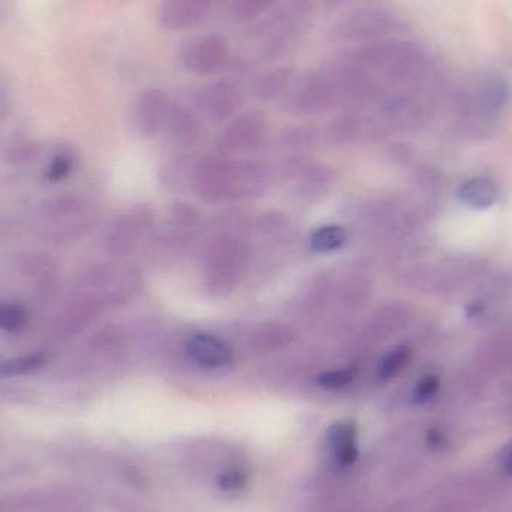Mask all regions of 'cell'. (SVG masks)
I'll return each mask as SVG.
<instances>
[{
	"instance_id": "1",
	"label": "cell",
	"mask_w": 512,
	"mask_h": 512,
	"mask_svg": "<svg viewBox=\"0 0 512 512\" xmlns=\"http://www.w3.org/2000/svg\"><path fill=\"white\" fill-rule=\"evenodd\" d=\"M313 9V0H286L268 14L254 30L259 60H276L292 51L310 26Z\"/></svg>"
},
{
	"instance_id": "2",
	"label": "cell",
	"mask_w": 512,
	"mask_h": 512,
	"mask_svg": "<svg viewBox=\"0 0 512 512\" xmlns=\"http://www.w3.org/2000/svg\"><path fill=\"white\" fill-rule=\"evenodd\" d=\"M286 105L294 113H321L343 98L339 81L330 66L309 71L292 81Z\"/></svg>"
},
{
	"instance_id": "3",
	"label": "cell",
	"mask_w": 512,
	"mask_h": 512,
	"mask_svg": "<svg viewBox=\"0 0 512 512\" xmlns=\"http://www.w3.org/2000/svg\"><path fill=\"white\" fill-rule=\"evenodd\" d=\"M396 18L381 8H361L343 15L330 29V39L339 44L363 45L382 39L396 32Z\"/></svg>"
},
{
	"instance_id": "4",
	"label": "cell",
	"mask_w": 512,
	"mask_h": 512,
	"mask_svg": "<svg viewBox=\"0 0 512 512\" xmlns=\"http://www.w3.org/2000/svg\"><path fill=\"white\" fill-rule=\"evenodd\" d=\"M180 63L186 71L198 77H209L224 71L231 60V45L218 33H204L189 39L180 48Z\"/></svg>"
},
{
	"instance_id": "5",
	"label": "cell",
	"mask_w": 512,
	"mask_h": 512,
	"mask_svg": "<svg viewBox=\"0 0 512 512\" xmlns=\"http://www.w3.org/2000/svg\"><path fill=\"white\" fill-rule=\"evenodd\" d=\"M87 508L86 498L81 493L56 489L12 499L0 512H87Z\"/></svg>"
},
{
	"instance_id": "6",
	"label": "cell",
	"mask_w": 512,
	"mask_h": 512,
	"mask_svg": "<svg viewBox=\"0 0 512 512\" xmlns=\"http://www.w3.org/2000/svg\"><path fill=\"white\" fill-rule=\"evenodd\" d=\"M198 108L212 119H225L245 101V89L234 78H221L201 87L195 96Z\"/></svg>"
},
{
	"instance_id": "7",
	"label": "cell",
	"mask_w": 512,
	"mask_h": 512,
	"mask_svg": "<svg viewBox=\"0 0 512 512\" xmlns=\"http://www.w3.org/2000/svg\"><path fill=\"white\" fill-rule=\"evenodd\" d=\"M218 0H162L158 23L167 32H182L200 24Z\"/></svg>"
},
{
	"instance_id": "8",
	"label": "cell",
	"mask_w": 512,
	"mask_h": 512,
	"mask_svg": "<svg viewBox=\"0 0 512 512\" xmlns=\"http://www.w3.org/2000/svg\"><path fill=\"white\" fill-rule=\"evenodd\" d=\"M170 110V99L164 90H144L135 105V122L138 129L144 134H153L167 122Z\"/></svg>"
},
{
	"instance_id": "9",
	"label": "cell",
	"mask_w": 512,
	"mask_h": 512,
	"mask_svg": "<svg viewBox=\"0 0 512 512\" xmlns=\"http://www.w3.org/2000/svg\"><path fill=\"white\" fill-rule=\"evenodd\" d=\"M186 351L198 366L207 369H219L231 361V349L212 334L200 333L189 337Z\"/></svg>"
},
{
	"instance_id": "10",
	"label": "cell",
	"mask_w": 512,
	"mask_h": 512,
	"mask_svg": "<svg viewBox=\"0 0 512 512\" xmlns=\"http://www.w3.org/2000/svg\"><path fill=\"white\" fill-rule=\"evenodd\" d=\"M357 429L351 421L333 424L327 430V444L333 451L336 463L342 468L354 465L358 459V448L355 444Z\"/></svg>"
},
{
	"instance_id": "11",
	"label": "cell",
	"mask_w": 512,
	"mask_h": 512,
	"mask_svg": "<svg viewBox=\"0 0 512 512\" xmlns=\"http://www.w3.org/2000/svg\"><path fill=\"white\" fill-rule=\"evenodd\" d=\"M295 80V66H277L259 75L254 83L255 96L261 99H273L285 93Z\"/></svg>"
},
{
	"instance_id": "12",
	"label": "cell",
	"mask_w": 512,
	"mask_h": 512,
	"mask_svg": "<svg viewBox=\"0 0 512 512\" xmlns=\"http://www.w3.org/2000/svg\"><path fill=\"white\" fill-rule=\"evenodd\" d=\"M460 200L475 209H489L498 198V186L487 177L469 180L460 189Z\"/></svg>"
},
{
	"instance_id": "13",
	"label": "cell",
	"mask_w": 512,
	"mask_h": 512,
	"mask_svg": "<svg viewBox=\"0 0 512 512\" xmlns=\"http://www.w3.org/2000/svg\"><path fill=\"white\" fill-rule=\"evenodd\" d=\"M348 240L345 228L339 225H327L318 228L310 236V245L316 252H333L342 248Z\"/></svg>"
},
{
	"instance_id": "14",
	"label": "cell",
	"mask_w": 512,
	"mask_h": 512,
	"mask_svg": "<svg viewBox=\"0 0 512 512\" xmlns=\"http://www.w3.org/2000/svg\"><path fill=\"white\" fill-rule=\"evenodd\" d=\"M279 0H234L231 14L240 23H251L270 12Z\"/></svg>"
},
{
	"instance_id": "15",
	"label": "cell",
	"mask_w": 512,
	"mask_h": 512,
	"mask_svg": "<svg viewBox=\"0 0 512 512\" xmlns=\"http://www.w3.org/2000/svg\"><path fill=\"white\" fill-rule=\"evenodd\" d=\"M44 364V354H32L26 355V357L12 358V360L3 361V363L0 364V376L9 378V376L27 375V373L41 369Z\"/></svg>"
},
{
	"instance_id": "16",
	"label": "cell",
	"mask_w": 512,
	"mask_h": 512,
	"mask_svg": "<svg viewBox=\"0 0 512 512\" xmlns=\"http://www.w3.org/2000/svg\"><path fill=\"white\" fill-rule=\"evenodd\" d=\"M411 358V349L405 348V346H399V348L393 349V351L385 355L384 360L381 361L379 376H381V379L394 378V376L399 375V373L408 366Z\"/></svg>"
},
{
	"instance_id": "17",
	"label": "cell",
	"mask_w": 512,
	"mask_h": 512,
	"mask_svg": "<svg viewBox=\"0 0 512 512\" xmlns=\"http://www.w3.org/2000/svg\"><path fill=\"white\" fill-rule=\"evenodd\" d=\"M357 376L355 367H346V369L330 370V372L321 373L316 379L319 387L325 390H340V388L348 387Z\"/></svg>"
},
{
	"instance_id": "18",
	"label": "cell",
	"mask_w": 512,
	"mask_h": 512,
	"mask_svg": "<svg viewBox=\"0 0 512 512\" xmlns=\"http://www.w3.org/2000/svg\"><path fill=\"white\" fill-rule=\"evenodd\" d=\"M27 313L18 304L0 303V330L15 331L23 327Z\"/></svg>"
},
{
	"instance_id": "19",
	"label": "cell",
	"mask_w": 512,
	"mask_h": 512,
	"mask_svg": "<svg viewBox=\"0 0 512 512\" xmlns=\"http://www.w3.org/2000/svg\"><path fill=\"white\" fill-rule=\"evenodd\" d=\"M249 477L243 469H228L219 475L216 484L225 493L240 492L248 486Z\"/></svg>"
},
{
	"instance_id": "20",
	"label": "cell",
	"mask_w": 512,
	"mask_h": 512,
	"mask_svg": "<svg viewBox=\"0 0 512 512\" xmlns=\"http://www.w3.org/2000/svg\"><path fill=\"white\" fill-rule=\"evenodd\" d=\"M72 161L69 153L60 152L54 156L53 161H51L50 167H48L47 171V180L51 183L62 182L66 177L71 174L72 171Z\"/></svg>"
},
{
	"instance_id": "21",
	"label": "cell",
	"mask_w": 512,
	"mask_h": 512,
	"mask_svg": "<svg viewBox=\"0 0 512 512\" xmlns=\"http://www.w3.org/2000/svg\"><path fill=\"white\" fill-rule=\"evenodd\" d=\"M439 390V379L436 376H426L418 382L414 391V399L418 403L427 402L432 399Z\"/></svg>"
},
{
	"instance_id": "22",
	"label": "cell",
	"mask_w": 512,
	"mask_h": 512,
	"mask_svg": "<svg viewBox=\"0 0 512 512\" xmlns=\"http://www.w3.org/2000/svg\"><path fill=\"white\" fill-rule=\"evenodd\" d=\"M501 466L505 474L512 475V444L508 445L502 453Z\"/></svg>"
},
{
	"instance_id": "23",
	"label": "cell",
	"mask_w": 512,
	"mask_h": 512,
	"mask_svg": "<svg viewBox=\"0 0 512 512\" xmlns=\"http://www.w3.org/2000/svg\"><path fill=\"white\" fill-rule=\"evenodd\" d=\"M327 2L333 3V5H343V3L351 2V0H327Z\"/></svg>"
},
{
	"instance_id": "24",
	"label": "cell",
	"mask_w": 512,
	"mask_h": 512,
	"mask_svg": "<svg viewBox=\"0 0 512 512\" xmlns=\"http://www.w3.org/2000/svg\"><path fill=\"white\" fill-rule=\"evenodd\" d=\"M218 2H219V0H218ZM221 2H224V0H221Z\"/></svg>"
}]
</instances>
